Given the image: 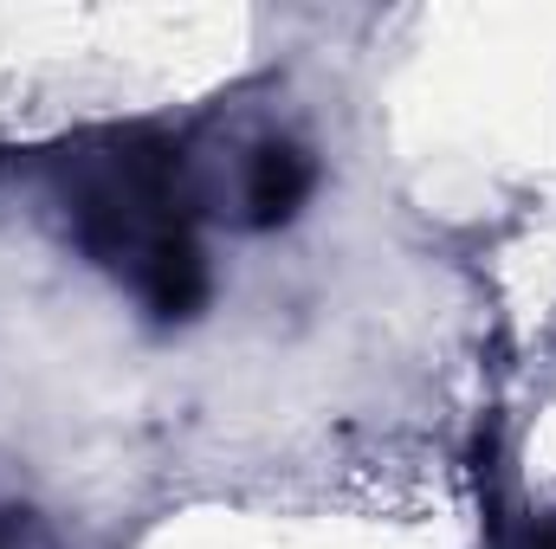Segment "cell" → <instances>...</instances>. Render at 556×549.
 <instances>
[{"label":"cell","mask_w":556,"mask_h":549,"mask_svg":"<svg viewBox=\"0 0 556 549\" xmlns=\"http://www.w3.org/2000/svg\"><path fill=\"white\" fill-rule=\"evenodd\" d=\"M33 194L59 240L124 284L155 323L207 310L214 278L181 175V137L155 124H91L33 149Z\"/></svg>","instance_id":"1"},{"label":"cell","mask_w":556,"mask_h":549,"mask_svg":"<svg viewBox=\"0 0 556 549\" xmlns=\"http://www.w3.org/2000/svg\"><path fill=\"white\" fill-rule=\"evenodd\" d=\"M181 175L201 227L214 220L233 233H273L317 194V149L278 104L233 98L181 137Z\"/></svg>","instance_id":"2"},{"label":"cell","mask_w":556,"mask_h":549,"mask_svg":"<svg viewBox=\"0 0 556 549\" xmlns=\"http://www.w3.org/2000/svg\"><path fill=\"white\" fill-rule=\"evenodd\" d=\"M0 549H59V537L33 518V511H20V505H0Z\"/></svg>","instance_id":"3"},{"label":"cell","mask_w":556,"mask_h":549,"mask_svg":"<svg viewBox=\"0 0 556 549\" xmlns=\"http://www.w3.org/2000/svg\"><path fill=\"white\" fill-rule=\"evenodd\" d=\"M505 549H556V505L551 511H531V518L511 531V544Z\"/></svg>","instance_id":"4"}]
</instances>
